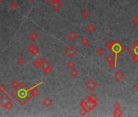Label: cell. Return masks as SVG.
Segmentation results:
<instances>
[{"mask_svg": "<svg viewBox=\"0 0 138 117\" xmlns=\"http://www.w3.org/2000/svg\"><path fill=\"white\" fill-rule=\"evenodd\" d=\"M0 106L2 107L6 108L7 110H10L13 107L11 98L6 94H3L0 96Z\"/></svg>", "mask_w": 138, "mask_h": 117, "instance_id": "2", "label": "cell"}, {"mask_svg": "<svg viewBox=\"0 0 138 117\" xmlns=\"http://www.w3.org/2000/svg\"><path fill=\"white\" fill-rule=\"evenodd\" d=\"M89 98H90V97H89ZM97 105H98V103H97V101H94V100L89 99V101L87 102L85 107H86L87 109L90 111H92V110H94V108H95L96 107H97Z\"/></svg>", "mask_w": 138, "mask_h": 117, "instance_id": "10", "label": "cell"}, {"mask_svg": "<svg viewBox=\"0 0 138 117\" xmlns=\"http://www.w3.org/2000/svg\"><path fill=\"white\" fill-rule=\"evenodd\" d=\"M133 86H134V89H135V90H138V81H137V82H136Z\"/></svg>", "mask_w": 138, "mask_h": 117, "instance_id": "32", "label": "cell"}, {"mask_svg": "<svg viewBox=\"0 0 138 117\" xmlns=\"http://www.w3.org/2000/svg\"><path fill=\"white\" fill-rule=\"evenodd\" d=\"M116 56L114 55H108L106 58H105V61L106 63L109 66V68L111 69H114L116 68Z\"/></svg>", "mask_w": 138, "mask_h": 117, "instance_id": "4", "label": "cell"}, {"mask_svg": "<svg viewBox=\"0 0 138 117\" xmlns=\"http://www.w3.org/2000/svg\"><path fill=\"white\" fill-rule=\"evenodd\" d=\"M70 76L72 77H77L79 76V71L76 68H72L70 71Z\"/></svg>", "mask_w": 138, "mask_h": 117, "instance_id": "18", "label": "cell"}, {"mask_svg": "<svg viewBox=\"0 0 138 117\" xmlns=\"http://www.w3.org/2000/svg\"><path fill=\"white\" fill-rule=\"evenodd\" d=\"M89 97H90V99L94 100V101H97V102H98V98H97V96H96V95L91 94V95H89Z\"/></svg>", "mask_w": 138, "mask_h": 117, "instance_id": "31", "label": "cell"}, {"mask_svg": "<svg viewBox=\"0 0 138 117\" xmlns=\"http://www.w3.org/2000/svg\"><path fill=\"white\" fill-rule=\"evenodd\" d=\"M30 90H31V93H32L33 96H35L37 94H38V93H39V90H38V89H37V86H33V88H31Z\"/></svg>", "mask_w": 138, "mask_h": 117, "instance_id": "26", "label": "cell"}, {"mask_svg": "<svg viewBox=\"0 0 138 117\" xmlns=\"http://www.w3.org/2000/svg\"><path fill=\"white\" fill-rule=\"evenodd\" d=\"M47 1H51V0H47Z\"/></svg>", "mask_w": 138, "mask_h": 117, "instance_id": "34", "label": "cell"}, {"mask_svg": "<svg viewBox=\"0 0 138 117\" xmlns=\"http://www.w3.org/2000/svg\"><path fill=\"white\" fill-rule=\"evenodd\" d=\"M64 53H65V55L68 56V58H73L77 54V50L74 47H72V45H70V46H68V47L66 48V50L64 51Z\"/></svg>", "mask_w": 138, "mask_h": 117, "instance_id": "6", "label": "cell"}, {"mask_svg": "<svg viewBox=\"0 0 138 117\" xmlns=\"http://www.w3.org/2000/svg\"><path fill=\"white\" fill-rule=\"evenodd\" d=\"M50 5H51V7L54 11H59L62 8L63 3L61 2V0H52Z\"/></svg>", "mask_w": 138, "mask_h": 117, "instance_id": "7", "label": "cell"}, {"mask_svg": "<svg viewBox=\"0 0 138 117\" xmlns=\"http://www.w3.org/2000/svg\"><path fill=\"white\" fill-rule=\"evenodd\" d=\"M77 33L75 31H70L68 34H67V38L70 41H75L77 39Z\"/></svg>", "mask_w": 138, "mask_h": 117, "instance_id": "12", "label": "cell"}, {"mask_svg": "<svg viewBox=\"0 0 138 117\" xmlns=\"http://www.w3.org/2000/svg\"><path fill=\"white\" fill-rule=\"evenodd\" d=\"M85 87L87 88L88 90H90V91H92V90H95L96 88H97V86H98V83L96 82L94 79H92V78H90V79H89L86 82H85Z\"/></svg>", "mask_w": 138, "mask_h": 117, "instance_id": "8", "label": "cell"}, {"mask_svg": "<svg viewBox=\"0 0 138 117\" xmlns=\"http://www.w3.org/2000/svg\"><path fill=\"white\" fill-rule=\"evenodd\" d=\"M43 60H44V58H42L41 57H37V58H35V60L33 61V67H34V68H40L41 64H42V62H43Z\"/></svg>", "mask_w": 138, "mask_h": 117, "instance_id": "13", "label": "cell"}, {"mask_svg": "<svg viewBox=\"0 0 138 117\" xmlns=\"http://www.w3.org/2000/svg\"><path fill=\"white\" fill-rule=\"evenodd\" d=\"M28 1H30V2H33V1H35V0H28Z\"/></svg>", "mask_w": 138, "mask_h": 117, "instance_id": "33", "label": "cell"}, {"mask_svg": "<svg viewBox=\"0 0 138 117\" xmlns=\"http://www.w3.org/2000/svg\"><path fill=\"white\" fill-rule=\"evenodd\" d=\"M41 103H42L45 107H51V104H52V100H51V98H45L42 100V102H41Z\"/></svg>", "mask_w": 138, "mask_h": 117, "instance_id": "16", "label": "cell"}, {"mask_svg": "<svg viewBox=\"0 0 138 117\" xmlns=\"http://www.w3.org/2000/svg\"><path fill=\"white\" fill-rule=\"evenodd\" d=\"M85 29H86V31L92 33H94V32L96 31V26L94 25V24H88L87 25L85 26Z\"/></svg>", "mask_w": 138, "mask_h": 117, "instance_id": "15", "label": "cell"}, {"mask_svg": "<svg viewBox=\"0 0 138 117\" xmlns=\"http://www.w3.org/2000/svg\"><path fill=\"white\" fill-rule=\"evenodd\" d=\"M80 115H82V116H84V115H87L88 113L89 112V111L87 109L86 107H81V109L80 110Z\"/></svg>", "mask_w": 138, "mask_h": 117, "instance_id": "23", "label": "cell"}, {"mask_svg": "<svg viewBox=\"0 0 138 117\" xmlns=\"http://www.w3.org/2000/svg\"><path fill=\"white\" fill-rule=\"evenodd\" d=\"M128 52L132 55L133 62L138 63V39L128 49Z\"/></svg>", "mask_w": 138, "mask_h": 117, "instance_id": "3", "label": "cell"}, {"mask_svg": "<svg viewBox=\"0 0 138 117\" xmlns=\"http://www.w3.org/2000/svg\"><path fill=\"white\" fill-rule=\"evenodd\" d=\"M113 116L115 117H120L123 115V111H121L120 109H118V110H114L113 111Z\"/></svg>", "mask_w": 138, "mask_h": 117, "instance_id": "22", "label": "cell"}, {"mask_svg": "<svg viewBox=\"0 0 138 117\" xmlns=\"http://www.w3.org/2000/svg\"><path fill=\"white\" fill-rule=\"evenodd\" d=\"M7 86L6 85H0V92L1 93H5V92L7 91Z\"/></svg>", "mask_w": 138, "mask_h": 117, "instance_id": "28", "label": "cell"}, {"mask_svg": "<svg viewBox=\"0 0 138 117\" xmlns=\"http://www.w3.org/2000/svg\"><path fill=\"white\" fill-rule=\"evenodd\" d=\"M40 68L45 74H50L52 72V68H51V63L48 62L47 60H43V62H42V64H41Z\"/></svg>", "mask_w": 138, "mask_h": 117, "instance_id": "5", "label": "cell"}, {"mask_svg": "<svg viewBox=\"0 0 138 117\" xmlns=\"http://www.w3.org/2000/svg\"><path fill=\"white\" fill-rule=\"evenodd\" d=\"M113 107H114V110H118L121 108V105L119 103H115V104L113 105Z\"/></svg>", "mask_w": 138, "mask_h": 117, "instance_id": "29", "label": "cell"}, {"mask_svg": "<svg viewBox=\"0 0 138 117\" xmlns=\"http://www.w3.org/2000/svg\"><path fill=\"white\" fill-rule=\"evenodd\" d=\"M28 37L32 41H37L39 37L38 32H37V30H32L30 33H29Z\"/></svg>", "mask_w": 138, "mask_h": 117, "instance_id": "14", "label": "cell"}, {"mask_svg": "<svg viewBox=\"0 0 138 117\" xmlns=\"http://www.w3.org/2000/svg\"><path fill=\"white\" fill-rule=\"evenodd\" d=\"M21 85H22V82H21V83H19L16 80H13V81L11 82V85L13 87L15 90L20 89V88L22 86Z\"/></svg>", "mask_w": 138, "mask_h": 117, "instance_id": "17", "label": "cell"}, {"mask_svg": "<svg viewBox=\"0 0 138 117\" xmlns=\"http://www.w3.org/2000/svg\"><path fill=\"white\" fill-rule=\"evenodd\" d=\"M17 63L20 65H23L25 64V58H24L23 56H20L17 58Z\"/></svg>", "mask_w": 138, "mask_h": 117, "instance_id": "27", "label": "cell"}, {"mask_svg": "<svg viewBox=\"0 0 138 117\" xmlns=\"http://www.w3.org/2000/svg\"><path fill=\"white\" fill-rule=\"evenodd\" d=\"M66 66H67V68H70V69L74 68H75V63L72 60H68V62H67Z\"/></svg>", "mask_w": 138, "mask_h": 117, "instance_id": "24", "label": "cell"}, {"mask_svg": "<svg viewBox=\"0 0 138 117\" xmlns=\"http://www.w3.org/2000/svg\"><path fill=\"white\" fill-rule=\"evenodd\" d=\"M96 53H97V55L98 56H102L104 54H105V49H104L103 47H98L97 48V50H96Z\"/></svg>", "mask_w": 138, "mask_h": 117, "instance_id": "21", "label": "cell"}, {"mask_svg": "<svg viewBox=\"0 0 138 117\" xmlns=\"http://www.w3.org/2000/svg\"><path fill=\"white\" fill-rule=\"evenodd\" d=\"M9 7H10V9L11 10H13V11H16V9H17V7H18V5H17V3H16L15 1H12L11 3H10V5H9Z\"/></svg>", "mask_w": 138, "mask_h": 117, "instance_id": "25", "label": "cell"}, {"mask_svg": "<svg viewBox=\"0 0 138 117\" xmlns=\"http://www.w3.org/2000/svg\"><path fill=\"white\" fill-rule=\"evenodd\" d=\"M114 77H115L116 81H122L124 79V77H125V75H124V73L122 72V71L119 70V71H117V72H115Z\"/></svg>", "mask_w": 138, "mask_h": 117, "instance_id": "11", "label": "cell"}, {"mask_svg": "<svg viewBox=\"0 0 138 117\" xmlns=\"http://www.w3.org/2000/svg\"><path fill=\"white\" fill-rule=\"evenodd\" d=\"M89 43H90V40L89 38H87V37H83L81 40V44L84 46V47H87V46H89Z\"/></svg>", "mask_w": 138, "mask_h": 117, "instance_id": "20", "label": "cell"}, {"mask_svg": "<svg viewBox=\"0 0 138 117\" xmlns=\"http://www.w3.org/2000/svg\"><path fill=\"white\" fill-rule=\"evenodd\" d=\"M81 17L83 19H87V18L89 17L90 13H89V11H87V10H82L81 11Z\"/></svg>", "mask_w": 138, "mask_h": 117, "instance_id": "19", "label": "cell"}, {"mask_svg": "<svg viewBox=\"0 0 138 117\" xmlns=\"http://www.w3.org/2000/svg\"><path fill=\"white\" fill-rule=\"evenodd\" d=\"M27 49H28V51L30 52L33 55H38V53H39L38 47H37V46L35 44H33V43L29 44L27 47Z\"/></svg>", "mask_w": 138, "mask_h": 117, "instance_id": "9", "label": "cell"}, {"mask_svg": "<svg viewBox=\"0 0 138 117\" xmlns=\"http://www.w3.org/2000/svg\"><path fill=\"white\" fill-rule=\"evenodd\" d=\"M132 22L133 24H135V25L138 24V16H134V17L132 19Z\"/></svg>", "mask_w": 138, "mask_h": 117, "instance_id": "30", "label": "cell"}, {"mask_svg": "<svg viewBox=\"0 0 138 117\" xmlns=\"http://www.w3.org/2000/svg\"><path fill=\"white\" fill-rule=\"evenodd\" d=\"M106 47L108 48V50H109L113 55H115L116 57L121 55L124 51V47L118 40H115V41L107 40L106 42Z\"/></svg>", "mask_w": 138, "mask_h": 117, "instance_id": "1", "label": "cell"}]
</instances>
